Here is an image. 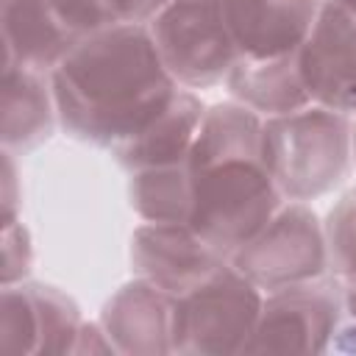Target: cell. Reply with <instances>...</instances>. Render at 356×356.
Masks as SVG:
<instances>
[{"label": "cell", "mask_w": 356, "mask_h": 356, "mask_svg": "<svg viewBox=\"0 0 356 356\" xmlns=\"http://www.w3.org/2000/svg\"><path fill=\"white\" fill-rule=\"evenodd\" d=\"M58 128L95 147L139 134L181 89L145 22H117L81 36L50 72Z\"/></svg>", "instance_id": "6da1fadb"}, {"label": "cell", "mask_w": 356, "mask_h": 356, "mask_svg": "<svg viewBox=\"0 0 356 356\" xmlns=\"http://www.w3.org/2000/svg\"><path fill=\"white\" fill-rule=\"evenodd\" d=\"M261 164L286 200H317L353 170V117L320 103L261 122Z\"/></svg>", "instance_id": "7a4b0ae2"}, {"label": "cell", "mask_w": 356, "mask_h": 356, "mask_svg": "<svg viewBox=\"0 0 356 356\" xmlns=\"http://www.w3.org/2000/svg\"><path fill=\"white\" fill-rule=\"evenodd\" d=\"M189 184L192 209L186 222L222 256L253 239L286 200L261 156H234L195 167Z\"/></svg>", "instance_id": "3957f363"}, {"label": "cell", "mask_w": 356, "mask_h": 356, "mask_svg": "<svg viewBox=\"0 0 356 356\" xmlns=\"http://www.w3.org/2000/svg\"><path fill=\"white\" fill-rule=\"evenodd\" d=\"M264 292L231 261L217 267L195 289L175 298L172 353L234 356L248 353Z\"/></svg>", "instance_id": "277c9868"}, {"label": "cell", "mask_w": 356, "mask_h": 356, "mask_svg": "<svg viewBox=\"0 0 356 356\" xmlns=\"http://www.w3.org/2000/svg\"><path fill=\"white\" fill-rule=\"evenodd\" d=\"M147 28L164 67L184 89L220 86L239 61L220 0H167Z\"/></svg>", "instance_id": "5b68a950"}, {"label": "cell", "mask_w": 356, "mask_h": 356, "mask_svg": "<svg viewBox=\"0 0 356 356\" xmlns=\"http://www.w3.org/2000/svg\"><path fill=\"white\" fill-rule=\"evenodd\" d=\"M228 261L261 292L323 278L328 275L325 222L309 203L284 200L273 220Z\"/></svg>", "instance_id": "8992f818"}, {"label": "cell", "mask_w": 356, "mask_h": 356, "mask_svg": "<svg viewBox=\"0 0 356 356\" xmlns=\"http://www.w3.org/2000/svg\"><path fill=\"white\" fill-rule=\"evenodd\" d=\"M345 317V295L331 273L264 292L248 353H331Z\"/></svg>", "instance_id": "52a82bcc"}, {"label": "cell", "mask_w": 356, "mask_h": 356, "mask_svg": "<svg viewBox=\"0 0 356 356\" xmlns=\"http://www.w3.org/2000/svg\"><path fill=\"white\" fill-rule=\"evenodd\" d=\"M295 58L312 103L356 117V11L323 0Z\"/></svg>", "instance_id": "ba28073f"}, {"label": "cell", "mask_w": 356, "mask_h": 356, "mask_svg": "<svg viewBox=\"0 0 356 356\" xmlns=\"http://www.w3.org/2000/svg\"><path fill=\"white\" fill-rule=\"evenodd\" d=\"M134 275L156 284L172 298L195 289L217 267L228 261L189 222H142L131 234L128 248Z\"/></svg>", "instance_id": "9c48e42d"}, {"label": "cell", "mask_w": 356, "mask_h": 356, "mask_svg": "<svg viewBox=\"0 0 356 356\" xmlns=\"http://www.w3.org/2000/svg\"><path fill=\"white\" fill-rule=\"evenodd\" d=\"M175 298L134 275L100 309V325L122 356L172 353Z\"/></svg>", "instance_id": "30bf717a"}, {"label": "cell", "mask_w": 356, "mask_h": 356, "mask_svg": "<svg viewBox=\"0 0 356 356\" xmlns=\"http://www.w3.org/2000/svg\"><path fill=\"white\" fill-rule=\"evenodd\" d=\"M323 0H220L239 58L292 56L303 44Z\"/></svg>", "instance_id": "8fae6325"}, {"label": "cell", "mask_w": 356, "mask_h": 356, "mask_svg": "<svg viewBox=\"0 0 356 356\" xmlns=\"http://www.w3.org/2000/svg\"><path fill=\"white\" fill-rule=\"evenodd\" d=\"M203 111H206V103L200 100V95L195 89L181 86L175 97L167 103V108L159 111L139 134L111 147L114 161L128 172L147 170V167L186 164Z\"/></svg>", "instance_id": "7c38bea8"}, {"label": "cell", "mask_w": 356, "mask_h": 356, "mask_svg": "<svg viewBox=\"0 0 356 356\" xmlns=\"http://www.w3.org/2000/svg\"><path fill=\"white\" fill-rule=\"evenodd\" d=\"M58 125L50 72L3 64V150L28 156L44 145Z\"/></svg>", "instance_id": "4fadbf2b"}, {"label": "cell", "mask_w": 356, "mask_h": 356, "mask_svg": "<svg viewBox=\"0 0 356 356\" xmlns=\"http://www.w3.org/2000/svg\"><path fill=\"white\" fill-rule=\"evenodd\" d=\"M3 64H22L53 72L78 42L50 11L44 0H0Z\"/></svg>", "instance_id": "5bb4252c"}, {"label": "cell", "mask_w": 356, "mask_h": 356, "mask_svg": "<svg viewBox=\"0 0 356 356\" xmlns=\"http://www.w3.org/2000/svg\"><path fill=\"white\" fill-rule=\"evenodd\" d=\"M222 86L231 100L256 111L261 120L289 114L312 103L295 53L275 58H239Z\"/></svg>", "instance_id": "9a60e30c"}, {"label": "cell", "mask_w": 356, "mask_h": 356, "mask_svg": "<svg viewBox=\"0 0 356 356\" xmlns=\"http://www.w3.org/2000/svg\"><path fill=\"white\" fill-rule=\"evenodd\" d=\"M261 117L236 100L211 103L203 111L186 167H203L234 156H261Z\"/></svg>", "instance_id": "2e32d148"}, {"label": "cell", "mask_w": 356, "mask_h": 356, "mask_svg": "<svg viewBox=\"0 0 356 356\" xmlns=\"http://www.w3.org/2000/svg\"><path fill=\"white\" fill-rule=\"evenodd\" d=\"M128 206L142 222H186L192 209L186 164L128 172Z\"/></svg>", "instance_id": "e0dca14e"}, {"label": "cell", "mask_w": 356, "mask_h": 356, "mask_svg": "<svg viewBox=\"0 0 356 356\" xmlns=\"http://www.w3.org/2000/svg\"><path fill=\"white\" fill-rule=\"evenodd\" d=\"M36 320H39V350L36 353H72L78 331L83 325L78 303L58 286L28 281Z\"/></svg>", "instance_id": "ac0fdd59"}, {"label": "cell", "mask_w": 356, "mask_h": 356, "mask_svg": "<svg viewBox=\"0 0 356 356\" xmlns=\"http://www.w3.org/2000/svg\"><path fill=\"white\" fill-rule=\"evenodd\" d=\"M328 273L345 295H356V189H348L325 214Z\"/></svg>", "instance_id": "d6986e66"}, {"label": "cell", "mask_w": 356, "mask_h": 356, "mask_svg": "<svg viewBox=\"0 0 356 356\" xmlns=\"http://www.w3.org/2000/svg\"><path fill=\"white\" fill-rule=\"evenodd\" d=\"M0 350L6 353H36L39 350V320L28 278L19 284H3L0 292Z\"/></svg>", "instance_id": "ffe728a7"}, {"label": "cell", "mask_w": 356, "mask_h": 356, "mask_svg": "<svg viewBox=\"0 0 356 356\" xmlns=\"http://www.w3.org/2000/svg\"><path fill=\"white\" fill-rule=\"evenodd\" d=\"M56 19L75 36H89L95 31H103L108 25H117L111 11L106 8L103 0H44Z\"/></svg>", "instance_id": "44dd1931"}, {"label": "cell", "mask_w": 356, "mask_h": 356, "mask_svg": "<svg viewBox=\"0 0 356 356\" xmlns=\"http://www.w3.org/2000/svg\"><path fill=\"white\" fill-rule=\"evenodd\" d=\"M0 250H3V284H19L31 275L33 267V239L31 231L25 228L22 220L3 225V236H0Z\"/></svg>", "instance_id": "7402d4cb"}, {"label": "cell", "mask_w": 356, "mask_h": 356, "mask_svg": "<svg viewBox=\"0 0 356 356\" xmlns=\"http://www.w3.org/2000/svg\"><path fill=\"white\" fill-rule=\"evenodd\" d=\"M0 206H3V225L19 220L22 206V184L17 178V156L3 150V170H0Z\"/></svg>", "instance_id": "603a6c76"}, {"label": "cell", "mask_w": 356, "mask_h": 356, "mask_svg": "<svg viewBox=\"0 0 356 356\" xmlns=\"http://www.w3.org/2000/svg\"><path fill=\"white\" fill-rule=\"evenodd\" d=\"M103 3L111 11L114 22H145L147 25L167 0H103Z\"/></svg>", "instance_id": "cb8c5ba5"}, {"label": "cell", "mask_w": 356, "mask_h": 356, "mask_svg": "<svg viewBox=\"0 0 356 356\" xmlns=\"http://www.w3.org/2000/svg\"><path fill=\"white\" fill-rule=\"evenodd\" d=\"M72 353H117V348H114V342L108 339V334L103 331V325H100V320L97 323H86L83 320V325H81V331H78V339H75V345H72Z\"/></svg>", "instance_id": "d4e9b609"}, {"label": "cell", "mask_w": 356, "mask_h": 356, "mask_svg": "<svg viewBox=\"0 0 356 356\" xmlns=\"http://www.w3.org/2000/svg\"><path fill=\"white\" fill-rule=\"evenodd\" d=\"M345 295V292H342ZM345 309H348V314L356 320V295H345Z\"/></svg>", "instance_id": "484cf974"}, {"label": "cell", "mask_w": 356, "mask_h": 356, "mask_svg": "<svg viewBox=\"0 0 356 356\" xmlns=\"http://www.w3.org/2000/svg\"><path fill=\"white\" fill-rule=\"evenodd\" d=\"M334 3H339V6H345V8H350V11H356V0H334Z\"/></svg>", "instance_id": "4316f807"}, {"label": "cell", "mask_w": 356, "mask_h": 356, "mask_svg": "<svg viewBox=\"0 0 356 356\" xmlns=\"http://www.w3.org/2000/svg\"><path fill=\"white\" fill-rule=\"evenodd\" d=\"M353 167H356V117H353Z\"/></svg>", "instance_id": "83f0119b"}]
</instances>
